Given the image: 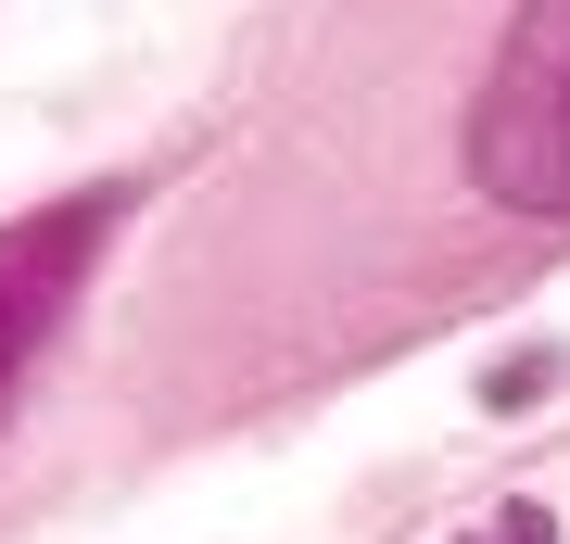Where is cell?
Here are the masks:
<instances>
[{"label": "cell", "instance_id": "cell-1", "mask_svg": "<svg viewBox=\"0 0 570 544\" xmlns=\"http://www.w3.org/2000/svg\"><path fill=\"white\" fill-rule=\"evenodd\" d=\"M469 178L520 216H570V0H520L469 101Z\"/></svg>", "mask_w": 570, "mask_h": 544}, {"label": "cell", "instance_id": "cell-2", "mask_svg": "<svg viewBox=\"0 0 570 544\" xmlns=\"http://www.w3.org/2000/svg\"><path fill=\"white\" fill-rule=\"evenodd\" d=\"M102 216H115V190L0 228V418H13L26 380H39V343L63 329V304H77V266H89V241H102Z\"/></svg>", "mask_w": 570, "mask_h": 544}, {"label": "cell", "instance_id": "cell-3", "mask_svg": "<svg viewBox=\"0 0 570 544\" xmlns=\"http://www.w3.org/2000/svg\"><path fill=\"white\" fill-rule=\"evenodd\" d=\"M546 393H558V355H546V343L494 355V380H482V405H494V418H532V405H546Z\"/></svg>", "mask_w": 570, "mask_h": 544}, {"label": "cell", "instance_id": "cell-4", "mask_svg": "<svg viewBox=\"0 0 570 544\" xmlns=\"http://www.w3.org/2000/svg\"><path fill=\"white\" fill-rule=\"evenodd\" d=\"M469 544H494V532H469Z\"/></svg>", "mask_w": 570, "mask_h": 544}]
</instances>
